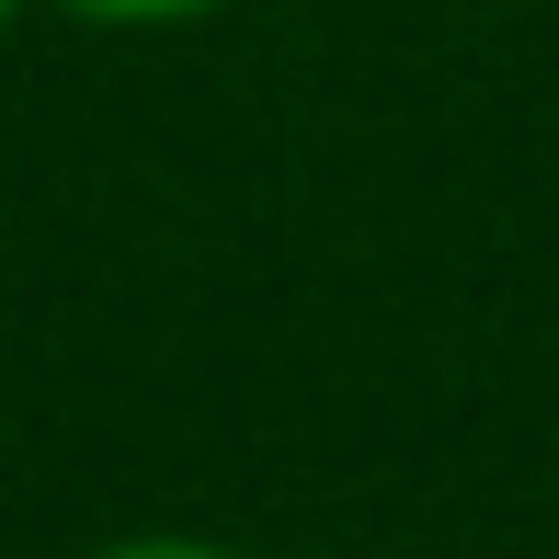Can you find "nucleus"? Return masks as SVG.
I'll use <instances>...</instances> for the list:
<instances>
[{
    "instance_id": "3",
    "label": "nucleus",
    "mask_w": 559,
    "mask_h": 559,
    "mask_svg": "<svg viewBox=\"0 0 559 559\" xmlns=\"http://www.w3.org/2000/svg\"><path fill=\"white\" fill-rule=\"evenodd\" d=\"M23 12H35V0H0V35H12V23H23Z\"/></svg>"
},
{
    "instance_id": "2",
    "label": "nucleus",
    "mask_w": 559,
    "mask_h": 559,
    "mask_svg": "<svg viewBox=\"0 0 559 559\" xmlns=\"http://www.w3.org/2000/svg\"><path fill=\"white\" fill-rule=\"evenodd\" d=\"M92 559H240V548H217V537H115Z\"/></svg>"
},
{
    "instance_id": "1",
    "label": "nucleus",
    "mask_w": 559,
    "mask_h": 559,
    "mask_svg": "<svg viewBox=\"0 0 559 559\" xmlns=\"http://www.w3.org/2000/svg\"><path fill=\"white\" fill-rule=\"evenodd\" d=\"M58 12L104 23V35H171V23H206V12H228V0H58Z\"/></svg>"
}]
</instances>
